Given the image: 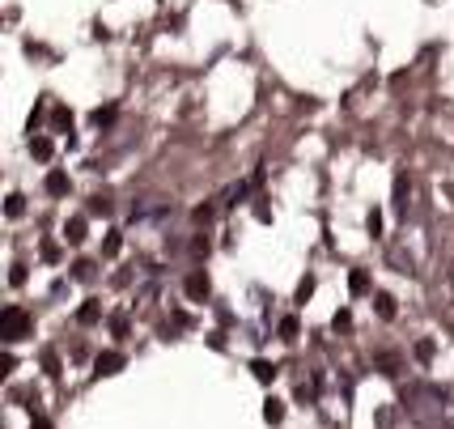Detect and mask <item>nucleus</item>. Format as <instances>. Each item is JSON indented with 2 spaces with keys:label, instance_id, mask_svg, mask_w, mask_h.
Returning a JSON list of instances; mask_svg holds the SVG:
<instances>
[{
  "label": "nucleus",
  "instance_id": "f257e3e1",
  "mask_svg": "<svg viewBox=\"0 0 454 429\" xmlns=\"http://www.w3.org/2000/svg\"><path fill=\"white\" fill-rule=\"evenodd\" d=\"M30 328H34V323H30V315H25L21 306H4V311H0V340H4V345L25 340Z\"/></svg>",
  "mask_w": 454,
  "mask_h": 429
},
{
  "label": "nucleus",
  "instance_id": "f03ea898",
  "mask_svg": "<svg viewBox=\"0 0 454 429\" xmlns=\"http://www.w3.org/2000/svg\"><path fill=\"white\" fill-rule=\"evenodd\" d=\"M183 289H187V298H191V302H204V298L212 294V285H208V277H204V272H191Z\"/></svg>",
  "mask_w": 454,
  "mask_h": 429
},
{
  "label": "nucleus",
  "instance_id": "7ed1b4c3",
  "mask_svg": "<svg viewBox=\"0 0 454 429\" xmlns=\"http://www.w3.org/2000/svg\"><path fill=\"white\" fill-rule=\"evenodd\" d=\"M123 370V353H102L98 362H93V374L98 379H110V374H119Z\"/></svg>",
  "mask_w": 454,
  "mask_h": 429
},
{
  "label": "nucleus",
  "instance_id": "20e7f679",
  "mask_svg": "<svg viewBox=\"0 0 454 429\" xmlns=\"http://www.w3.org/2000/svg\"><path fill=\"white\" fill-rule=\"evenodd\" d=\"M47 191H51V196H68V174H64V170H51V174H47Z\"/></svg>",
  "mask_w": 454,
  "mask_h": 429
},
{
  "label": "nucleus",
  "instance_id": "39448f33",
  "mask_svg": "<svg viewBox=\"0 0 454 429\" xmlns=\"http://www.w3.org/2000/svg\"><path fill=\"white\" fill-rule=\"evenodd\" d=\"M64 238L76 247V243H85V217H72L68 225H64Z\"/></svg>",
  "mask_w": 454,
  "mask_h": 429
},
{
  "label": "nucleus",
  "instance_id": "423d86ee",
  "mask_svg": "<svg viewBox=\"0 0 454 429\" xmlns=\"http://www.w3.org/2000/svg\"><path fill=\"white\" fill-rule=\"evenodd\" d=\"M251 374H255V379H259V383H272V379H276V366H272V362H263V357H259V362H251Z\"/></svg>",
  "mask_w": 454,
  "mask_h": 429
},
{
  "label": "nucleus",
  "instance_id": "0eeeda50",
  "mask_svg": "<svg viewBox=\"0 0 454 429\" xmlns=\"http://www.w3.org/2000/svg\"><path fill=\"white\" fill-rule=\"evenodd\" d=\"M263 421H268V425H280V421H285V404H280V400H268V404H263Z\"/></svg>",
  "mask_w": 454,
  "mask_h": 429
},
{
  "label": "nucleus",
  "instance_id": "6e6552de",
  "mask_svg": "<svg viewBox=\"0 0 454 429\" xmlns=\"http://www.w3.org/2000/svg\"><path fill=\"white\" fill-rule=\"evenodd\" d=\"M30 153L47 162V157H51V140H47V136H30Z\"/></svg>",
  "mask_w": 454,
  "mask_h": 429
},
{
  "label": "nucleus",
  "instance_id": "1a4fd4ad",
  "mask_svg": "<svg viewBox=\"0 0 454 429\" xmlns=\"http://www.w3.org/2000/svg\"><path fill=\"white\" fill-rule=\"evenodd\" d=\"M374 306H378V315H382V319H395V298H391V294H378V298H374Z\"/></svg>",
  "mask_w": 454,
  "mask_h": 429
},
{
  "label": "nucleus",
  "instance_id": "9d476101",
  "mask_svg": "<svg viewBox=\"0 0 454 429\" xmlns=\"http://www.w3.org/2000/svg\"><path fill=\"white\" fill-rule=\"evenodd\" d=\"M348 289H353V294H370V277H365L361 268H357V272L348 277Z\"/></svg>",
  "mask_w": 454,
  "mask_h": 429
},
{
  "label": "nucleus",
  "instance_id": "9b49d317",
  "mask_svg": "<svg viewBox=\"0 0 454 429\" xmlns=\"http://www.w3.org/2000/svg\"><path fill=\"white\" fill-rule=\"evenodd\" d=\"M98 315H102V311H98V302H85V306L76 311V319H81L85 328H89V323H98Z\"/></svg>",
  "mask_w": 454,
  "mask_h": 429
},
{
  "label": "nucleus",
  "instance_id": "f8f14e48",
  "mask_svg": "<svg viewBox=\"0 0 454 429\" xmlns=\"http://www.w3.org/2000/svg\"><path fill=\"white\" fill-rule=\"evenodd\" d=\"M72 277H76V281H89V277H93V264H89V260H76V264H72Z\"/></svg>",
  "mask_w": 454,
  "mask_h": 429
},
{
  "label": "nucleus",
  "instance_id": "ddd939ff",
  "mask_svg": "<svg viewBox=\"0 0 454 429\" xmlns=\"http://www.w3.org/2000/svg\"><path fill=\"white\" fill-rule=\"evenodd\" d=\"M4 213H8V217H21V213H25V200H21V196H8Z\"/></svg>",
  "mask_w": 454,
  "mask_h": 429
},
{
  "label": "nucleus",
  "instance_id": "4468645a",
  "mask_svg": "<svg viewBox=\"0 0 454 429\" xmlns=\"http://www.w3.org/2000/svg\"><path fill=\"white\" fill-rule=\"evenodd\" d=\"M280 340H297V319H280Z\"/></svg>",
  "mask_w": 454,
  "mask_h": 429
},
{
  "label": "nucleus",
  "instance_id": "2eb2a0df",
  "mask_svg": "<svg viewBox=\"0 0 454 429\" xmlns=\"http://www.w3.org/2000/svg\"><path fill=\"white\" fill-rule=\"evenodd\" d=\"M55 128H59V132H72V115H68V111H64V106H59V111H55Z\"/></svg>",
  "mask_w": 454,
  "mask_h": 429
},
{
  "label": "nucleus",
  "instance_id": "dca6fc26",
  "mask_svg": "<svg viewBox=\"0 0 454 429\" xmlns=\"http://www.w3.org/2000/svg\"><path fill=\"white\" fill-rule=\"evenodd\" d=\"M42 366H47L51 379H59V357H55V353H42Z\"/></svg>",
  "mask_w": 454,
  "mask_h": 429
},
{
  "label": "nucleus",
  "instance_id": "f3484780",
  "mask_svg": "<svg viewBox=\"0 0 454 429\" xmlns=\"http://www.w3.org/2000/svg\"><path fill=\"white\" fill-rule=\"evenodd\" d=\"M395 204H399V208H408V183H404V179L395 183Z\"/></svg>",
  "mask_w": 454,
  "mask_h": 429
},
{
  "label": "nucleus",
  "instance_id": "a211bd4d",
  "mask_svg": "<svg viewBox=\"0 0 454 429\" xmlns=\"http://www.w3.org/2000/svg\"><path fill=\"white\" fill-rule=\"evenodd\" d=\"M310 294H314V277H306V281H302V285H297V302H306V298H310Z\"/></svg>",
  "mask_w": 454,
  "mask_h": 429
},
{
  "label": "nucleus",
  "instance_id": "6ab92c4d",
  "mask_svg": "<svg viewBox=\"0 0 454 429\" xmlns=\"http://www.w3.org/2000/svg\"><path fill=\"white\" fill-rule=\"evenodd\" d=\"M416 357L429 362V357H433V340H421V345H416Z\"/></svg>",
  "mask_w": 454,
  "mask_h": 429
},
{
  "label": "nucleus",
  "instance_id": "aec40b11",
  "mask_svg": "<svg viewBox=\"0 0 454 429\" xmlns=\"http://www.w3.org/2000/svg\"><path fill=\"white\" fill-rule=\"evenodd\" d=\"M110 119H115V111H110V106H106V111H93V123H98V128H102V123H110Z\"/></svg>",
  "mask_w": 454,
  "mask_h": 429
},
{
  "label": "nucleus",
  "instance_id": "412c9836",
  "mask_svg": "<svg viewBox=\"0 0 454 429\" xmlns=\"http://www.w3.org/2000/svg\"><path fill=\"white\" fill-rule=\"evenodd\" d=\"M8 281H13V285H25V268H21V264H17V268H13V272H8Z\"/></svg>",
  "mask_w": 454,
  "mask_h": 429
},
{
  "label": "nucleus",
  "instance_id": "4be33fe9",
  "mask_svg": "<svg viewBox=\"0 0 454 429\" xmlns=\"http://www.w3.org/2000/svg\"><path fill=\"white\" fill-rule=\"evenodd\" d=\"M30 429H51V421H47V417H34V425Z\"/></svg>",
  "mask_w": 454,
  "mask_h": 429
}]
</instances>
